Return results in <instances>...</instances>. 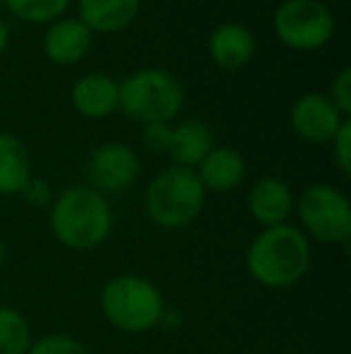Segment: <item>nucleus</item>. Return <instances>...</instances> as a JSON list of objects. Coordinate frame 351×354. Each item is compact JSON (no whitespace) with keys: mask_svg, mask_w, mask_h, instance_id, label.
<instances>
[{"mask_svg":"<svg viewBox=\"0 0 351 354\" xmlns=\"http://www.w3.org/2000/svg\"><path fill=\"white\" fill-rule=\"evenodd\" d=\"M101 308L108 321L121 330L145 333L159 323L164 301L152 282L135 275H123L103 287Z\"/></svg>","mask_w":351,"mask_h":354,"instance_id":"5","label":"nucleus"},{"mask_svg":"<svg viewBox=\"0 0 351 354\" xmlns=\"http://www.w3.org/2000/svg\"><path fill=\"white\" fill-rule=\"evenodd\" d=\"M308 266V239L289 224L267 227L248 248V270L265 287H289L305 275Z\"/></svg>","mask_w":351,"mask_h":354,"instance_id":"1","label":"nucleus"},{"mask_svg":"<svg viewBox=\"0 0 351 354\" xmlns=\"http://www.w3.org/2000/svg\"><path fill=\"white\" fill-rule=\"evenodd\" d=\"M289 121L301 140L310 145H325L332 142V138L337 136L339 126L347 121V116H342V111L334 106L328 94L305 92L303 97L294 102Z\"/></svg>","mask_w":351,"mask_h":354,"instance_id":"8","label":"nucleus"},{"mask_svg":"<svg viewBox=\"0 0 351 354\" xmlns=\"http://www.w3.org/2000/svg\"><path fill=\"white\" fill-rule=\"evenodd\" d=\"M197 178L205 191L229 193L245 178V159L234 147H212L210 154L197 164Z\"/></svg>","mask_w":351,"mask_h":354,"instance_id":"14","label":"nucleus"},{"mask_svg":"<svg viewBox=\"0 0 351 354\" xmlns=\"http://www.w3.org/2000/svg\"><path fill=\"white\" fill-rule=\"evenodd\" d=\"M70 102L77 113L92 121H101L118 111V82L103 73H89L75 80Z\"/></svg>","mask_w":351,"mask_h":354,"instance_id":"12","label":"nucleus"},{"mask_svg":"<svg viewBox=\"0 0 351 354\" xmlns=\"http://www.w3.org/2000/svg\"><path fill=\"white\" fill-rule=\"evenodd\" d=\"M140 174V159L126 142H106L94 149L89 159L87 176L99 193H118L135 183Z\"/></svg>","mask_w":351,"mask_h":354,"instance_id":"9","label":"nucleus"},{"mask_svg":"<svg viewBox=\"0 0 351 354\" xmlns=\"http://www.w3.org/2000/svg\"><path fill=\"white\" fill-rule=\"evenodd\" d=\"M328 97L332 99L334 106L342 111V116L349 118V113H351V68H342V71L334 75Z\"/></svg>","mask_w":351,"mask_h":354,"instance_id":"20","label":"nucleus"},{"mask_svg":"<svg viewBox=\"0 0 351 354\" xmlns=\"http://www.w3.org/2000/svg\"><path fill=\"white\" fill-rule=\"evenodd\" d=\"M51 227L70 248H94L111 232V207L92 186H72L56 201Z\"/></svg>","mask_w":351,"mask_h":354,"instance_id":"3","label":"nucleus"},{"mask_svg":"<svg viewBox=\"0 0 351 354\" xmlns=\"http://www.w3.org/2000/svg\"><path fill=\"white\" fill-rule=\"evenodd\" d=\"M22 196L27 198V203H32V205H46L48 198H51V191H48L46 183L39 181V178H29V183L24 186Z\"/></svg>","mask_w":351,"mask_h":354,"instance_id":"24","label":"nucleus"},{"mask_svg":"<svg viewBox=\"0 0 351 354\" xmlns=\"http://www.w3.org/2000/svg\"><path fill=\"white\" fill-rule=\"evenodd\" d=\"M323 3H344V0H323Z\"/></svg>","mask_w":351,"mask_h":354,"instance_id":"27","label":"nucleus"},{"mask_svg":"<svg viewBox=\"0 0 351 354\" xmlns=\"http://www.w3.org/2000/svg\"><path fill=\"white\" fill-rule=\"evenodd\" d=\"M212 147H214V131L205 121L190 118V121H181L178 126H171L166 154L174 159V167L192 169L210 154Z\"/></svg>","mask_w":351,"mask_h":354,"instance_id":"15","label":"nucleus"},{"mask_svg":"<svg viewBox=\"0 0 351 354\" xmlns=\"http://www.w3.org/2000/svg\"><path fill=\"white\" fill-rule=\"evenodd\" d=\"M32 178V159L24 142L12 133H0V193H22Z\"/></svg>","mask_w":351,"mask_h":354,"instance_id":"17","label":"nucleus"},{"mask_svg":"<svg viewBox=\"0 0 351 354\" xmlns=\"http://www.w3.org/2000/svg\"><path fill=\"white\" fill-rule=\"evenodd\" d=\"M332 149H334V162L342 169V174H351V121L339 126L337 136L332 138Z\"/></svg>","mask_w":351,"mask_h":354,"instance_id":"22","label":"nucleus"},{"mask_svg":"<svg viewBox=\"0 0 351 354\" xmlns=\"http://www.w3.org/2000/svg\"><path fill=\"white\" fill-rule=\"evenodd\" d=\"M207 53L221 71H241L255 56V37L245 24L224 22L210 34Z\"/></svg>","mask_w":351,"mask_h":354,"instance_id":"11","label":"nucleus"},{"mask_svg":"<svg viewBox=\"0 0 351 354\" xmlns=\"http://www.w3.org/2000/svg\"><path fill=\"white\" fill-rule=\"evenodd\" d=\"M3 258H5V251H3V241H0V266H3Z\"/></svg>","mask_w":351,"mask_h":354,"instance_id":"26","label":"nucleus"},{"mask_svg":"<svg viewBox=\"0 0 351 354\" xmlns=\"http://www.w3.org/2000/svg\"><path fill=\"white\" fill-rule=\"evenodd\" d=\"M147 212L161 227H185L205 205V188L192 169L169 167L147 186Z\"/></svg>","mask_w":351,"mask_h":354,"instance_id":"4","label":"nucleus"},{"mask_svg":"<svg viewBox=\"0 0 351 354\" xmlns=\"http://www.w3.org/2000/svg\"><path fill=\"white\" fill-rule=\"evenodd\" d=\"M32 333L14 308L0 306V354H27Z\"/></svg>","mask_w":351,"mask_h":354,"instance_id":"19","label":"nucleus"},{"mask_svg":"<svg viewBox=\"0 0 351 354\" xmlns=\"http://www.w3.org/2000/svg\"><path fill=\"white\" fill-rule=\"evenodd\" d=\"M0 3H3V0H0Z\"/></svg>","mask_w":351,"mask_h":354,"instance_id":"28","label":"nucleus"},{"mask_svg":"<svg viewBox=\"0 0 351 354\" xmlns=\"http://www.w3.org/2000/svg\"><path fill=\"white\" fill-rule=\"evenodd\" d=\"M27 354H87L80 342L66 335H48L32 347Z\"/></svg>","mask_w":351,"mask_h":354,"instance_id":"21","label":"nucleus"},{"mask_svg":"<svg viewBox=\"0 0 351 354\" xmlns=\"http://www.w3.org/2000/svg\"><path fill=\"white\" fill-rule=\"evenodd\" d=\"M274 34L286 48L318 51L334 37V15L323 0H284L272 17Z\"/></svg>","mask_w":351,"mask_h":354,"instance_id":"6","label":"nucleus"},{"mask_svg":"<svg viewBox=\"0 0 351 354\" xmlns=\"http://www.w3.org/2000/svg\"><path fill=\"white\" fill-rule=\"evenodd\" d=\"M94 34L77 17H61L43 34V53L56 66H75L92 51Z\"/></svg>","mask_w":351,"mask_h":354,"instance_id":"10","label":"nucleus"},{"mask_svg":"<svg viewBox=\"0 0 351 354\" xmlns=\"http://www.w3.org/2000/svg\"><path fill=\"white\" fill-rule=\"evenodd\" d=\"M250 214L265 227H277L284 224V219L291 214L294 207V198H291V188L286 186L281 178L265 176L250 188L248 196Z\"/></svg>","mask_w":351,"mask_h":354,"instance_id":"16","label":"nucleus"},{"mask_svg":"<svg viewBox=\"0 0 351 354\" xmlns=\"http://www.w3.org/2000/svg\"><path fill=\"white\" fill-rule=\"evenodd\" d=\"M142 142L152 152H166L169 149L171 138V123H152V126H142Z\"/></svg>","mask_w":351,"mask_h":354,"instance_id":"23","label":"nucleus"},{"mask_svg":"<svg viewBox=\"0 0 351 354\" xmlns=\"http://www.w3.org/2000/svg\"><path fill=\"white\" fill-rule=\"evenodd\" d=\"M8 44H10V29L5 24V19L0 17V56L8 51Z\"/></svg>","mask_w":351,"mask_h":354,"instance_id":"25","label":"nucleus"},{"mask_svg":"<svg viewBox=\"0 0 351 354\" xmlns=\"http://www.w3.org/2000/svg\"><path fill=\"white\" fill-rule=\"evenodd\" d=\"M10 15L27 24H51L66 15L70 0H3Z\"/></svg>","mask_w":351,"mask_h":354,"instance_id":"18","label":"nucleus"},{"mask_svg":"<svg viewBox=\"0 0 351 354\" xmlns=\"http://www.w3.org/2000/svg\"><path fill=\"white\" fill-rule=\"evenodd\" d=\"M299 214L318 241L347 243L351 236V205L339 188L315 183L299 201Z\"/></svg>","mask_w":351,"mask_h":354,"instance_id":"7","label":"nucleus"},{"mask_svg":"<svg viewBox=\"0 0 351 354\" xmlns=\"http://www.w3.org/2000/svg\"><path fill=\"white\" fill-rule=\"evenodd\" d=\"M77 15L92 34H116L140 15V0H77Z\"/></svg>","mask_w":351,"mask_h":354,"instance_id":"13","label":"nucleus"},{"mask_svg":"<svg viewBox=\"0 0 351 354\" xmlns=\"http://www.w3.org/2000/svg\"><path fill=\"white\" fill-rule=\"evenodd\" d=\"M118 109L142 126L171 123L183 109V84L164 68H140L118 84Z\"/></svg>","mask_w":351,"mask_h":354,"instance_id":"2","label":"nucleus"}]
</instances>
